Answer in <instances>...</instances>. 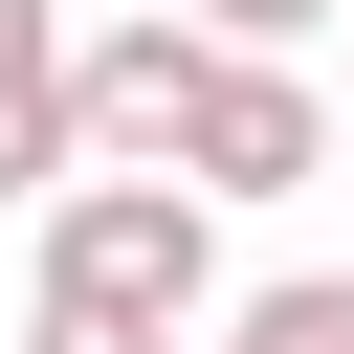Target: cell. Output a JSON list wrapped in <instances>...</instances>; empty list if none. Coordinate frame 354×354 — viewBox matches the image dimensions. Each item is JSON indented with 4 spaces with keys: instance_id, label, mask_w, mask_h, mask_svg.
Returning a JSON list of instances; mask_svg holds the SVG:
<instances>
[{
    "instance_id": "obj_1",
    "label": "cell",
    "mask_w": 354,
    "mask_h": 354,
    "mask_svg": "<svg viewBox=\"0 0 354 354\" xmlns=\"http://www.w3.org/2000/svg\"><path fill=\"white\" fill-rule=\"evenodd\" d=\"M44 288H66V310H133V332H199V310H221V199H177V177H66V199H44Z\"/></svg>"
},
{
    "instance_id": "obj_2",
    "label": "cell",
    "mask_w": 354,
    "mask_h": 354,
    "mask_svg": "<svg viewBox=\"0 0 354 354\" xmlns=\"http://www.w3.org/2000/svg\"><path fill=\"white\" fill-rule=\"evenodd\" d=\"M199 66H221V44H199L177 0L88 22V44H66V155H88V177H177V133H199Z\"/></svg>"
},
{
    "instance_id": "obj_3",
    "label": "cell",
    "mask_w": 354,
    "mask_h": 354,
    "mask_svg": "<svg viewBox=\"0 0 354 354\" xmlns=\"http://www.w3.org/2000/svg\"><path fill=\"white\" fill-rule=\"evenodd\" d=\"M310 177H332V88H288V66H199L177 199H310Z\"/></svg>"
},
{
    "instance_id": "obj_4",
    "label": "cell",
    "mask_w": 354,
    "mask_h": 354,
    "mask_svg": "<svg viewBox=\"0 0 354 354\" xmlns=\"http://www.w3.org/2000/svg\"><path fill=\"white\" fill-rule=\"evenodd\" d=\"M88 155H66V66H0V199H66Z\"/></svg>"
},
{
    "instance_id": "obj_5",
    "label": "cell",
    "mask_w": 354,
    "mask_h": 354,
    "mask_svg": "<svg viewBox=\"0 0 354 354\" xmlns=\"http://www.w3.org/2000/svg\"><path fill=\"white\" fill-rule=\"evenodd\" d=\"M221 354H354V288H332V266H288V288H243V310H221Z\"/></svg>"
},
{
    "instance_id": "obj_6",
    "label": "cell",
    "mask_w": 354,
    "mask_h": 354,
    "mask_svg": "<svg viewBox=\"0 0 354 354\" xmlns=\"http://www.w3.org/2000/svg\"><path fill=\"white\" fill-rule=\"evenodd\" d=\"M177 22H199V44H221V66H288V44H310V22H332V0H177Z\"/></svg>"
},
{
    "instance_id": "obj_7",
    "label": "cell",
    "mask_w": 354,
    "mask_h": 354,
    "mask_svg": "<svg viewBox=\"0 0 354 354\" xmlns=\"http://www.w3.org/2000/svg\"><path fill=\"white\" fill-rule=\"evenodd\" d=\"M22 354H177V332H133V310H66V288H44V310H22Z\"/></svg>"
},
{
    "instance_id": "obj_8",
    "label": "cell",
    "mask_w": 354,
    "mask_h": 354,
    "mask_svg": "<svg viewBox=\"0 0 354 354\" xmlns=\"http://www.w3.org/2000/svg\"><path fill=\"white\" fill-rule=\"evenodd\" d=\"M0 66H66V0H0Z\"/></svg>"
},
{
    "instance_id": "obj_9",
    "label": "cell",
    "mask_w": 354,
    "mask_h": 354,
    "mask_svg": "<svg viewBox=\"0 0 354 354\" xmlns=\"http://www.w3.org/2000/svg\"><path fill=\"white\" fill-rule=\"evenodd\" d=\"M332 155H354V111H332Z\"/></svg>"
}]
</instances>
